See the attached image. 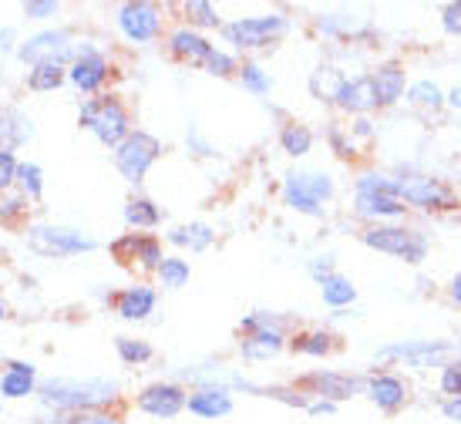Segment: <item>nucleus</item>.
<instances>
[{
  "label": "nucleus",
  "instance_id": "nucleus-1",
  "mask_svg": "<svg viewBox=\"0 0 461 424\" xmlns=\"http://www.w3.org/2000/svg\"><path fill=\"white\" fill-rule=\"evenodd\" d=\"M38 401L44 411L58 414L108 411L122 401V384L115 377H48L38 387Z\"/></svg>",
  "mask_w": 461,
  "mask_h": 424
},
{
  "label": "nucleus",
  "instance_id": "nucleus-18",
  "mask_svg": "<svg viewBox=\"0 0 461 424\" xmlns=\"http://www.w3.org/2000/svg\"><path fill=\"white\" fill-rule=\"evenodd\" d=\"M34 135H38V125H34V118L27 115L24 108L0 102V149L17 152V149H24L27 141H34Z\"/></svg>",
  "mask_w": 461,
  "mask_h": 424
},
{
  "label": "nucleus",
  "instance_id": "nucleus-41",
  "mask_svg": "<svg viewBox=\"0 0 461 424\" xmlns=\"http://www.w3.org/2000/svg\"><path fill=\"white\" fill-rule=\"evenodd\" d=\"M240 327H243V334H257V330H283V317L269 313V310H257V313L243 317Z\"/></svg>",
  "mask_w": 461,
  "mask_h": 424
},
{
  "label": "nucleus",
  "instance_id": "nucleus-22",
  "mask_svg": "<svg viewBox=\"0 0 461 424\" xmlns=\"http://www.w3.org/2000/svg\"><path fill=\"white\" fill-rule=\"evenodd\" d=\"M404 203L394 199V195H384V193H354V216L367 219L374 226H381V222H394V219L404 216Z\"/></svg>",
  "mask_w": 461,
  "mask_h": 424
},
{
  "label": "nucleus",
  "instance_id": "nucleus-8",
  "mask_svg": "<svg viewBox=\"0 0 461 424\" xmlns=\"http://www.w3.org/2000/svg\"><path fill=\"white\" fill-rule=\"evenodd\" d=\"M286 31H290V21L283 14H259V17H240V21L222 24V38L236 51H259V48H269L273 41H280Z\"/></svg>",
  "mask_w": 461,
  "mask_h": 424
},
{
  "label": "nucleus",
  "instance_id": "nucleus-6",
  "mask_svg": "<svg viewBox=\"0 0 461 424\" xmlns=\"http://www.w3.org/2000/svg\"><path fill=\"white\" fill-rule=\"evenodd\" d=\"M17 61H24V65H61L68 68L75 61V34H71V27H44L38 34H31L17 44V51H14Z\"/></svg>",
  "mask_w": 461,
  "mask_h": 424
},
{
  "label": "nucleus",
  "instance_id": "nucleus-24",
  "mask_svg": "<svg viewBox=\"0 0 461 424\" xmlns=\"http://www.w3.org/2000/svg\"><path fill=\"white\" fill-rule=\"evenodd\" d=\"M364 391L371 394V401L381 411H401L408 404V384L397 374H374V377H367Z\"/></svg>",
  "mask_w": 461,
  "mask_h": 424
},
{
  "label": "nucleus",
  "instance_id": "nucleus-12",
  "mask_svg": "<svg viewBox=\"0 0 461 424\" xmlns=\"http://www.w3.org/2000/svg\"><path fill=\"white\" fill-rule=\"evenodd\" d=\"M115 27L129 44H152L162 38V14L149 0H129L118 7Z\"/></svg>",
  "mask_w": 461,
  "mask_h": 424
},
{
  "label": "nucleus",
  "instance_id": "nucleus-48",
  "mask_svg": "<svg viewBox=\"0 0 461 424\" xmlns=\"http://www.w3.org/2000/svg\"><path fill=\"white\" fill-rule=\"evenodd\" d=\"M307 273L313 276V280L321 283V280H327V276H333V253H323V257H313L307 263Z\"/></svg>",
  "mask_w": 461,
  "mask_h": 424
},
{
  "label": "nucleus",
  "instance_id": "nucleus-13",
  "mask_svg": "<svg viewBox=\"0 0 461 424\" xmlns=\"http://www.w3.org/2000/svg\"><path fill=\"white\" fill-rule=\"evenodd\" d=\"M185 401H189V391L176 381H155V384L141 387L139 398H135V408L149 418H158V421H172L185 411Z\"/></svg>",
  "mask_w": 461,
  "mask_h": 424
},
{
  "label": "nucleus",
  "instance_id": "nucleus-40",
  "mask_svg": "<svg viewBox=\"0 0 461 424\" xmlns=\"http://www.w3.org/2000/svg\"><path fill=\"white\" fill-rule=\"evenodd\" d=\"M408 98L414 104H421V108H441L445 104V95H441L435 81H414L408 88Z\"/></svg>",
  "mask_w": 461,
  "mask_h": 424
},
{
  "label": "nucleus",
  "instance_id": "nucleus-32",
  "mask_svg": "<svg viewBox=\"0 0 461 424\" xmlns=\"http://www.w3.org/2000/svg\"><path fill=\"white\" fill-rule=\"evenodd\" d=\"M155 276H158V286H166V290H182V286L189 283V276H193V266H189V259H182V257H166L162 263H158Z\"/></svg>",
  "mask_w": 461,
  "mask_h": 424
},
{
  "label": "nucleus",
  "instance_id": "nucleus-2",
  "mask_svg": "<svg viewBox=\"0 0 461 424\" xmlns=\"http://www.w3.org/2000/svg\"><path fill=\"white\" fill-rule=\"evenodd\" d=\"M77 125L85 131H91L104 149L115 152L118 145L129 139L131 115L118 95H98V98H85L81 102V108H77Z\"/></svg>",
  "mask_w": 461,
  "mask_h": 424
},
{
  "label": "nucleus",
  "instance_id": "nucleus-57",
  "mask_svg": "<svg viewBox=\"0 0 461 424\" xmlns=\"http://www.w3.org/2000/svg\"><path fill=\"white\" fill-rule=\"evenodd\" d=\"M7 320V303H4V296H0V323Z\"/></svg>",
  "mask_w": 461,
  "mask_h": 424
},
{
  "label": "nucleus",
  "instance_id": "nucleus-7",
  "mask_svg": "<svg viewBox=\"0 0 461 424\" xmlns=\"http://www.w3.org/2000/svg\"><path fill=\"white\" fill-rule=\"evenodd\" d=\"M158 155H162V141L155 139L152 131L131 129L129 139L112 152V162H115L118 176L129 185H141L145 176H149V168L158 162Z\"/></svg>",
  "mask_w": 461,
  "mask_h": 424
},
{
  "label": "nucleus",
  "instance_id": "nucleus-25",
  "mask_svg": "<svg viewBox=\"0 0 461 424\" xmlns=\"http://www.w3.org/2000/svg\"><path fill=\"white\" fill-rule=\"evenodd\" d=\"M166 243L189 249V253H205L209 246L216 243V230L209 222H182V226H172L166 232Z\"/></svg>",
  "mask_w": 461,
  "mask_h": 424
},
{
  "label": "nucleus",
  "instance_id": "nucleus-3",
  "mask_svg": "<svg viewBox=\"0 0 461 424\" xmlns=\"http://www.w3.org/2000/svg\"><path fill=\"white\" fill-rule=\"evenodd\" d=\"M166 48L172 58H179V61H185V65L203 68V71H209V75H216V77H230V75H236V68H240L230 51L216 48L212 41L203 38V34L193 31L189 24L168 31Z\"/></svg>",
  "mask_w": 461,
  "mask_h": 424
},
{
  "label": "nucleus",
  "instance_id": "nucleus-38",
  "mask_svg": "<svg viewBox=\"0 0 461 424\" xmlns=\"http://www.w3.org/2000/svg\"><path fill=\"white\" fill-rule=\"evenodd\" d=\"M182 14L189 17V27H222L219 21V11L212 4H205V0H189V4H182Z\"/></svg>",
  "mask_w": 461,
  "mask_h": 424
},
{
  "label": "nucleus",
  "instance_id": "nucleus-26",
  "mask_svg": "<svg viewBox=\"0 0 461 424\" xmlns=\"http://www.w3.org/2000/svg\"><path fill=\"white\" fill-rule=\"evenodd\" d=\"M283 347H286V334H283V330H257V334H246L243 337V344H240V354H243L246 360L259 364V360L280 357Z\"/></svg>",
  "mask_w": 461,
  "mask_h": 424
},
{
  "label": "nucleus",
  "instance_id": "nucleus-11",
  "mask_svg": "<svg viewBox=\"0 0 461 424\" xmlns=\"http://www.w3.org/2000/svg\"><path fill=\"white\" fill-rule=\"evenodd\" d=\"M394 195L401 203L418 209H435V212H448L458 209V195L451 193L445 182L431 179V176H394Z\"/></svg>",
  "mask_w": 461,
  "mask_h": 424
},
{
  "label": "nucleus",
  "instance_id": "nucleus-39",
  "mask_svg": "<svg viewBox=\"0 0 461 424\" xmlns=\"http://www.w3.org/2000/svg\"><path fill=\"white\" fill-rule=\"evenodd\" d=\"M27 209H31V203H27L17 189H11V193H0V222H4V226L21 222V219L27 216Z\"/></svg>",
  "mask_w": 461,
  "mask_h": 424
},
{
  "label": "nucleus",
  "instance_id": "nucleus-53",
  "mask_svg": "<svg viewBox=\"0 0 461 424\" xmlns=\"http://www.w3.org/2000/svg\"><path fill=\"white\" fill-rule=\"evenodd\" d=\"M441 414L448 418V421L461 424V398H448L445 404H441Z\"/></svg>",
  "mask_w": 461,
  "mask_h": 424
},
{
  "label": "nucleus",
  "instance_id": "nucleus-51",
  "mask_svg": "<svg viewBox=\"0 0 461 424\" xmlns=\"http://www.w3.org/2000/svg\"><path fill=\"white\" fill-rule=\"evenodd\" d=\"M17 51V44H14V31L11 27H0V75H4V65H7V58Z\"/></svg>",
  "mask_w": 461,
  "mask_h": 424
},
{
  "label": "nucleus",
  "instance_id": "nucleus-30",
  "mask_svg": "<svg viewBox=\"0 0 461 424\" xmlns=\"http://www.w3.org/2000/svg\"><path fill=\"white\" fill-rule=\"evenodd\" d=\"M280 145L286 155L303 158V155H310V149H313V131H310L307 125H300V122H286L280 129Z\"/></svg>",
  "mask_w": 461,
  "mask_h": 424
},
{
  "label": "nucleus",
  "instance_id": "nucleus-37",
  "mask_svg": "<svg viewBox=\"0 0 461 424\" xmlns=\"http://www.w3.org/2000/svg\"><path fill=\"white\" fill-rule=\"evenodd\" d=\"M240 71V81H243V88L249 91V95H269V88H273V77H269V71H263L259 65H253V61H243V65L236 68Z\"/></svg>",
  "mask_w": 461,
  "mask_h": 424
},
{
  "label": "nucleus",
  "instance_id": "nucleus-21",
  "mask_svg": "<svg viewBox=\"0 0 461 424\" xmlns=\"http://www.w3.org/2000/svg\"><path fill=\"white\" fill-rule=\"evenodd\" d=\"M333 104H337L340 112H350V115H357V118H364L367 112H374V108H377V98H374L371 75L344 77V85H340V91H337Z\"/></svg>",
  "mask_w": 461,
  "mask_h": 424
},
{
  "label": "nucleus",
  "instance_id": "nucleus-36",
  "mask_svg": "<svg viewBox=\"0 0 461 424\" xmlns=\"http://www.w3.org/2000/svg\"><path fill=\"white\" fill-rule=\"evenodd\" d=\"M317 31L327 34V38H354V34H364L367 27L360 21H350V17H340V14H327V17H317Z\"/></svg>",
  "mask_w": 461,
  "mask_h": 424
},
{
  "label": "nucleus",
  "instance_id": "nucleus-15",
  "mask_svg": "<svg viewBox=\"0 0 461 424\" xmlns=\"http://www.w3.org/2000/svg\"><path fill=\"white\" fill-rule=\"evenodd\" d=\"M451 354L448 340H401L377 350V360H404L408 367H435Z\"/></svg>",
  "mask_w": 461,
  "mask_h": 424
},
{
  "label": "nucleus",
  "instance_id": "nucleus-33",
  "mask_svg": "<svg viewBox=\"0 0 461 424\" xmlns=\"http://www.w3.org/2000/svg\"><path fill=\"white\" fill-rule=\"evenodd\" d=\"M14 189L24 195L27 203H38L41 195H44V168H41L38 162H21Z\"/></svg>",
  "mask_w": 461,
  "mask_h": 424
},
{
  "label": "nucleus",
  "instance_id": "nucleus-19",
  "mask_svg": "<svg viewBox=\"0 0 461 424\" xmlns=\"http://www.w3.org/2000/svg\"><path fill=\"white\" fill-rule=\"evenodd\" d=\"M112 307L125 323H145L158 307V293L149 283H135V286H125L122 293H115Z\"/></svg>",
  "mask_w": 461,
  "mask_h": 424
},
{
  "label": "nucleus",
  "instance_id": "nucleus-28",
  "mask_svg": "<svg viewBox=\"0 0 461 424\" xmlns=\"http://www.w3.org/2000/svg\"><path fill=\"white\" fill-rule=\"evenodd\" d=\"M61 85H68V68H61V65L27 68V75H24L27 91H34V95H48V91H58Z\"/></svg>",
  "mask_w": 461,
  "mask_h": 424
},
{
  "label": "nucleus",
  "instance_id": "nucleus-52",
  "mask_svg": "<svg viewBox=\"0 0 461 424\" xmlns=\"http://www.w3.org/2000/svg\"><path fill=\"white\" fill-rule=\"evenodd\" d=\"M333 411H337V404H330V401L310 398V404H307V414H313V418H321V414H333Z\"/></svg>",
  "mask_w": 461,
  "mask_h": 424
},
{
  "label": "nucleus",
  "instance_id": "nucleus-29",
  "mask_svg": "<svg viewBox=\"0 0 461 424\" xmlns=\"http://www.w3.org/2000/svg\"><path fill=\"white\" fill-rule=\"evenodd\" d=\"M321 296L330 310H344L350 303H357V286L347 280V276H340V273H333V276L321 280Z\"/></svg>",
  "mask_w": 461,
  "mask_h": 424
},
{
  "label": "nucleus",
  "instance_id": "nucleus-47",
  "mask_svg": "<svg viewBox=\"0 0 461 424\" xmlns=\"http://www.w3.org/2000/svg\"><path fill=\"white\" fill-rule=\"evenodd\" d=\"M65 424H125L112 411H88V414H68Z\"/></svg>",
  "mask_w": 461,
  "mask_h": 424
},
{
  "label": "nucleus",
  "instance_id": "nucleus-20",
  "mask_svg": "<svg viewBox=\"0 0 461 424\" xmlns=\"http://www.w3.org/2000/svg\"><path fill=\"white\" fill-rule=\"evenodd\" d=\"M232 391L216 384L195 387L189 401H185V411L195 414V418H205V421H219V418H230L232 414Z\"/></svg>",
  "mask_w": 461,
  "mask_h": 424
},
{
  "label": "nucleus",
  "instance_id": "nucleus-9",
  "mask_svg": "<svg viewBox=\"0 0 461 424\" xmlns=\"http://www.w3.org/2000/svg\"><path fill=\"white\" fill-rule=\"evenodd\" d=\"M360 239L371 246V249H377V253L404 259V263H411V266L424 263V257H428V239H424L421 232L408 230V226H391V222L367 226Z\"/></svg>",
  "mask_w": 461,
  "mask_h": 424
},
{
  "label": "nucleus",
  "instance_id": "nucleus-17",
  "mask_svg": "<svg viewBox=\"0 0 461 424\" xmlns=\"http://www.w3.org/2000/svg\"><path fill=\"white\" fill-rule=\"evenodd\" d=\"M41 374L38 364L31 360H7L4 371H0V398L4 401H27L38 398Z\"/></svg>",
  "mask_w": 461,
  "mask_h": 424
},
{
  "label": "nucleus",
  "instance_id": "nucleus-27",
  "mask_svg": "<svg viewBox=\"0 0 461 424\" xmlns=\"http://www.w3.org/2000/svg\"><path fill=\"white\" fill-rule=\"evenodd\" d=\"M122 216H125V222H129L131 230H141V232L162 226V209L155 206L149 195H131Z\"/></svg>",
  "mask_w": 461,
  "mask_h": 424
},
{
  "label": "nucleus",
  "instance_id": "nucleus-35",
  "mask_svg": "<svg viewBox=\"0 0 461 424\" xmlns=\"http://www.w3.org/2000/svg\"><path fill=\"white\" fill-rule=\"evenodd\" d=\"M290 347L296 354H303V357H327L333 350V334H327V330H303V334H296L290 340Z\"/></svg>",
  "mask_w": 461,
  "mask_h": 424
},
{
  "label": "nucleus",
  "instance_id": "nucleus-54",
  "mask_svg": "<svg viewBox=\"0 0 461 424\" xmlns=\"http://www.w3.org/2000/svg\"><path fill=\"white\" fill-rule=\"evenodd\" d=\"M371 118L364 115V118H357V122H354V129H350V135H357V139H371Z\"/></svg>",
  "mask_w": 461,
  "mask_h": 424
},
{
  "label": "nucleus",
  "instance_id": "nucleus-5",
  "mask_svg": "<svg viewBox=\"0 0 461 424\" xmlns=\"http://www.w3.org/2000/svg\"><path fill=\"white\" fill-rule=\"evenodd\" d=\"M333 193L337 189L327 172H286L283 176V203L303 216H323V203H330Z\"/></svg>",
  "mask_w": 461,
  "mask_h": 424
},
{
  "label": "nucleus",
  "instance_id": "nucleus-10",
  "mask_svg": "<svg viewBox=\"0 0 461 424\" xmlns=\"http://www.w3.org/2000/svg\"><path fill=\"white\" fill-rule=\"evenodd\" d=\"M108 81H112V61H108V54L98 44H91V41L75 44V61L68 65V85L77 95H95L98 98Z\"/></svg>",
  "mask_w": 461,
  "mask_h": 424
},
{
  "label": "nucleus",
  "instance_id": "nucleus-55",
  "mask_svg": "<svg viewBox=\"0 0 461 424\" xmlns=\"http://www.w3.org/2000/svg\"><path fill=\"white\" fill-rule=\"evenodd\" d=\"M445 102H448L451 108H461V88H451L448 95H445Z\"/></svg>",
  "mask_w": 461,
  "mask_h": 424
},
{
  "label": "nucleus",
  "instance_id": "nucleus-42",
  "mask_svg": "<svg viewBox=\"0 0 461 424\" xmlns=\"http://www.w3.org/2000/svg\"><path fill=\"white\" fill-rule=\"evenodd\" d=\"M327 141H330V149L340 155V158H354V155H357V141H354V135L344 131L340 125H330V129H327Z\"/></svg>",
  "mask_w": 461,
  "mask_h": 424
},
{
  "label": "nucleus",
  "instance_id": "nucleus-50",
  "mask_svg": "<svg viewBox=\"0 0 461 424\" xmlns=\"http://www.w3.org/2000/svg\"><path fill=\"white\" fill-rule=\"evenodd\" d=\"M441 27H445L448 34H458L461 38V0H455V4H448V7L441 11Z\"/></svg>",
  "mask_w": 461,
  "mask_h": 424
},
{
  "label": "nucleus",
  "instance_id": "nucleus-45",
  "mask_svg": "<svg viewBox=\"0 0 461 424\" xmlns=\"http://www.w3.org/2000/svg\"><path fill=\"white\" fill-rule=\"evenodd\" d=\"M441 391H445L448 398H461V357L448 360V364L441 367Z\"/></svg>",
  "mask_w": 461,
  "mask_h": 424
},
{
  "label": "nucleus",
  "instance_id": "nucleus-44",
  "mask_svg": "<svg viewBox=\"0 0 461 424\" xmlns=\"http://www.w3.org/2000/svg\"><path fill=\"white\" fill-rule=\"evenodd\" d=\"M17 168H21L17 152L0 149V193H11L14 189V182H17Z\"/></svg>",
  "mask_w": 461,
  "mask_h": 424
},
{
  "label": "nucleus",
  "instance_id": "nucleus-43",
  "mask_svg": "<svg viewBox=\"0 0 461 424\" xmlns=\"http://www.w3.org/2000/svg\"><path fill=\"white\" fill-rule=\"evenodd\" d=\"M263 394L273 401H283V404H290V408H303V411H307V404H310L307 391H296V387H263Z\"/></svg>",
  "mask_w": 461,
  "mask_h": 424
},
{
  "label": "nucleus",
  "instance_id": "nucleus-31",
  "mask_svg": "<svg viewBox=\"0 0 461 424\" xmlns=\"http://www.w3.org/2000/svg\"><path fill=\"white\" fill-rule=\"evenodd\" d=\"M344 85V75L330 65H321L313 75H310V95L317 98V102H333L337 98V91Z\"/></svg>",
  "mask_w": 461,
  "mask_h": 424
},
{
  "label": "nucleus",
  "instance_id": "nucleus-16",
  "mask_svg": "<svg viewBox=\"0 0 461 424\" xmlns=\"http://www.w3.org/2000/svg\"><path fill=\"white\" fill-rule=\"evenodd\" d=\"M367 381H360L354 374H340V371H317V374H307V387L310 398H321V401H330V404H340V401H350L354 394L364 391Z\"/></svg>",
  "mask_w": 461,
  "mask_h": 424
},
{
  "label": "nucleus",
  "instance_id": "nucleus-46",
  "mask_svg": "<svg viewBox=\"0 0 461 424\" xmlns=\"http://www.w3.org/2000/svg\"><path fill=\"white\" fill-rule=\"evenodd\" d=\"M58 11H61L58 0H27V4H21V14H24L27 21H48Z\"/></svg>",
  "mask_w": 461,
  "mask_h": 424
},
{
  "label": "nucleus",
  "instance_id": "nucleus-14",
  "mask_svg": "<svg viewBox=\"0 0 461 424\" xmlns=\"http://www.w3.org/2000/svg\"><path fill=\"white\" fill-rule=\"evenodd\" d=\"M112 253H115L125 266H135V270H141V273H155L158 263L166 259L162 243L155 239L152 232H129V236H122L118 243H112Z\"/></svg>",
  "mask_w": 461,
  "mask_h": 424
},
{
  "label": "nucleus",
  "instance_id": "nucleus-23",
  "mask_svg": "<svg viewBox=\"0 0 461 424\" xmlns=\"http://www.w3.org/2000/svg\"><path fill=\"white\" fill-rule=\"evenodd\" d=\"M374 85V98H377V108H391L404 98V88H408V71L397 61H387L371 75Z\"/></svg>",
  "mask_w": 461,
  "mask_h": 424
},
{
  "label": "nucleus",
  "instance_id": "nucleus-49",
  "mask_svg": "<svg viewBox=\"0 0 461 424\" xmlns=\"http://www.w3.org/2000/svg\"><path fill=\"white\" fill-rule=\"evenodd\" d=\"M185 145H189V152L203 155V158H209V155H216V149L205 141V135L195 125H189V131H185Z\"/></svg>",
  "mask_w": 461,
  "mask_h": 424
},
{
  "label": "nucleus",
  "instance_id": "nucleus-56",
  "mask_svg": "<svg viewBox=\"0 0 461 424\" xmlns=\"http://www.w3.org/2000/svg\"><path fill=\"white\" fill-rule=\"evenodd\" d=\"M451 300L461 303V276H455V283H451Z\"/></svg>",
  "mask_w": 461,
  "mask_h": 424
},
{
  "label": "nucleus",
  "instance_id": "nucleus-34",
  "mask_svg": "<svg viewBox=\"0 0 461 424\" xmlns=\"http://www.w3.org/2000/svg\"><path fill=\"white\" fill-rule=\"evenodd\" d=\"M115 354L122 364H129V367H141V364H149L155 357V350L149 340H139V337H115Z\"/></svg>",
  "mask_w": 461,
  "mask_h": 424
},
{
  "label": "nucleus",
  "instance_id": "nucleus-4",
  "mask_svg": "<svg viewBox=\"0 0 461 424\" xmlns=\"http://www.w3.org/2000/svg\"><path fill=\"white\" fill-rule=\"evenodd\" d=\"M24 243L34 257L44 259H68L98 249L95 236H88L85 230H75V226H61V222H31L24 230Z\"/></svg>",
  "mask_w": 461,
  "mask_h": 424
}]
</instances>
